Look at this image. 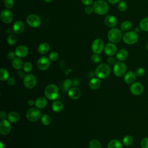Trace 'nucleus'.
I'll return each mask as SVG.
<instances>
[{"instance_id": "f257e3e1", "label": "nucleus", "mask_w": 148, "mask_h": 148, "mask_svg": "<svg viewBox=\"0 0 148 148\" xmlns=\"http://www.w3.org/2000/svg\"><path fill=\"white\" fill-rule=\"evenodd\" d=\"M94 12L100 16L106 14L109 10V5L104 0H97L92 5Z\"/></svg>"}, {"instance_id": "f03ea898", "label": "nucleus", "mask_w": 148, "mask_h": 148, "mask_svg": "<svg viewBox=\"0 0 148 148\" xmlns=\"http://www.w3.org/2000/svg\"><path fill=\"white\" fill-rule=\"evenodd\" d=\"M110 73V68L109 66L105 64L102 63L99 64L95 70V75L99 79H105L109 76Z\"/></svg>"}, {"instance_id": "7ed1b4c3", "label": "nucleus", "mask_w": 148, "mask_h": 148, "mask_svg": "<svg viewBox=\"0 0 148 148\" xmlns=\"http://www.w3.org/2000/svg\"><path fill=\"white\" fill-rule=\"evenodd\" d=\"M108 40L112 43H118L123 38L121 31L118 28H112L107 34Z\"/></svg>"}, {"instance_id": "20e7f679", "label": "nucleus", "mask_w": 148, "mask_h": 148, "mask_svg": "<svg viewBox=\"0 0 148 148\" xmlns=\"http://www.w3.org/2000/svg\"><path fill=\"white\" fill-rule=\"evenodd\" d=\"M58 88L54 84H50L45 88V95L50 100H55L58 96Z\"/></svg>"}, {"instance_id": "39448f33", "label": "nucleus", "mask_w": 148, "mask_h": 148, "mask_svg": "<svg viewBox=\"0 0 148 148\" xmlns=\"http://www.w3.org/2000/svg\"><path fill=\"white\" fill-rule=\"evenodd\" d=\"M123 40L127 45H134L138 42V35L134 31L125 32L123 36Z\"/></svg>"}, {"instance_id": "423d86ee", "label": "nucleus", "mask_w": 148, "mask_h": 148, "mask_svg": "<svg viewBox=\"0 0 148 148\" xmlns=\"http://www.w3.org/2000/svg\"><path fill=\"white\" fill-rule=\"evenodd\" d=\"M42 116V113L39 109L32 108L29 109L26 113L27 119L31 121L35 122L40 119Z\"/></svg>"}, {"instance_id": "0eeeda50", "label": "nucleus", "mask_w": 148, "mask_h": 148, "mask_svg": "<svg viewBox=\"0 0 148 148\" xmlns=\"http://www.w3.org/2000/svg\"><path fill=\"white\" fill-rule=\"evenodd\" d=\"M127 71V66L122 61H117L113 66L114 74L117 77L124 76Z\"/></svg>"}, {"instance_id": "6e6552de", "label": "nucleus", "mask_w": 148, "mask_h": 148, "mask_svg": "<svg viewBox=\"0 0 148 148\" xmlns=\"http://www.w3.org/2000/svg\"><path fill=\"white\" fill-rule=\"evenodd\" d=\"M26 23L32 28H37L41 24V18L37 14H31L27 17Z\"/></svg>"}, {"instance_id": "1a4fd4ad", "label": "nucleus", "mask_w": 148, "mask_h": 148, "mask_svg": "<svg viewBox=\"0 0 148 148\" xmlns=\"http://www.w3.org/2000/svg\"><path fill=\"white\" fill-rule=\"evenodd\" d=\"M105 45L103 41L99 38L95 39L91 45V50L95 54H100L104 50Z\"/></svg>"}, {"instance_id": "9d476101", "label": "nucleus", "mask_w": 148, "mask_h": 148, "mask_svg": "<svg viewBox=\"0 0 148 148\" xmlns=\"http://www.w3.org/2000/svg\"><path fill=\"white\" fill-rule=\"evenodd\" d=\"M24 85L28 88H33L35 87L37 83L36 77L34 75L28 74L24 77Z\"/></svg>"}, {"instance_id": "9b49d317", "label": "nucleus", "mask_w": 148, "mask_h": 148, "mask_svg": "<svg viewBox=\"0 0 148 148\" xmlns=\"http://www.w3.org/2000/svg\"><path fill=\"white\" fill-rule=\"evenodd\" d=\"M1 21L5 24H10L13 20V14L10 9L3 10L0 14Z\"/></svg>"}, {"instance_id": "f8f14e48", "label": "nucleus", "mask_w": 148, "mask_h": 148, "mask_svg": "<svg viewBox=\"0 0 148 148\" xmlns=\"http://www.w3.org/2000/svg\"><path fill=\"white\" fill-rule=\"evenodd\" d=\"M50 65V60L49 58L43 56L40 57L37 61V66L41 71L47 69Z\"/></svg>"}, {"instance_id": "ddd939ff", "label": "nucleus", "mask_w": 148, "mask_h": 148, "mask_svg": "<svg viewBox=\"0 0 148 148\" xmlns=\"http://www.w3.org/2000/svg\"><path fill=\"white\" fill-rule=\"evenodd\" d=\"M9 120H2L0 123V133L1 135L9 134L11 131V125Z\"/></svg>"}, {"instance_id": "4468645a", "label": "nucleus", "mask_w": 148, "mask_h": 148, "mask_svg": "<svg viewBox=\"0 0 148 148\" xmlns=\"http://www.w3.org/2000/svg\"><path fill=\"white\" fill-rule=\"evenodd\" d=\"M130 91L134 95H139L143 92V86L139 82H134L130 86Z\"/></svg>"}, {"instance_id": "2eb2a0df", "label": "nucleus", "mask_w": 148, "mask_h": 148, "mask_svg": "<svg viewBox=\"0 0 148 148\" xmlns=\"http://www.w3.org/2000/svg\"><path fill=\"white\" fill-rule=\"evenodd\" d=\"M14 52L17 57L24 58L28 54L29 50L26 46L20 45L16 48Z\"/></svg>"}, {"instance_id": "dca6fc26", "label": "nucleus", "mask_w": 148, "mask_h": 148, "mask_svg": "<svg viewBox=\"0 0 148 148\" xmlns=\"http://www.w3.org/2000/svg\"><path fill=\"white\" fill-rule=\"evenodd\" d=\"M25 25L21 20L16 21L12 25L13 32L16 34H20L24 31Z\"/></svg>"}, {"instance_id": "f3484780", "label": "nucleus", "mask_w": 148, "mask_h": 148, "mask_svg": "<svg viewBox=\"0 0 148 148\" xmlns=\"http://www.w3.org/2000/svg\"><path fill=\"white\" fill-rule=\"evenodd\" d=\"M105 53L108 56H113L117 53V46L114 43H109L105 46Z\"/></svg>"}, {"instance_id": "a211bd4d", "label": "nucleus", "mask_w": 148, "mask_h": 148, "mask_svg": "<svg viewBox=\"0 0 148 148\" xmlns=\"http://www.w3.org/2000/svg\"><path fill=\"white\" fill-rule=\"evenodd\" d=\"M105 25L109 28H114L117 24V20L116 17L113 15H108L104 19Z\"/></svg>"}, {"instance_id": "6ab92c4d", "label": "nucleus", "mask_w": 148, "mask_h": 148, "mask_svg": "<svg viewBox=\"0 0 148 148\" xmlns=\"http://www.w3.org/2000/svg\"><path fill=\"white\" fill-rule=\"evenodd\" d=\"M136 75L135 72L132 71H128L125 73L124 76V80L125 83L131 84L135 82Z\"/></svg>"}, {"instance_id": "aec40b11", "label": "nucleus", "mask_w": 148, "mask_h": 148, "mask_svg": "<svg viewBox=\"0 0 148 148\" xmlns=\"http://www.w3.org/2000/svg\"><path fill=\"white\" fill-rule=\"evenodd\" d=\"M68 95L72 99H77L81 95L80 90L76 87H73L68 90Z\"/></svg>"}, {"instance_id": "412c9836", "label": "nucleus", "mask_w": 148, "mask_h": 148, "mask_svg": "<svg viewBox=\"0 0 148 148\" xmlns=\"http://www.w3.org/2000/svg\"><path fill=\"white\" fill-rule=\"evenodd\" d=\"M116 57L119 61H125L128 57V52L125 49H120L117 52Z\"/></svg>"}, {"instance_id": "4be33fe9", "label": "nucleus", "mask_w": 148, "mask_h": 148, "mask_svg": "<svg viewBox=\"0 0 148 148\" xmlns=\"http://www.w3.org/2000/svg\"><path fill=\"white\" fill-rule=\"evenodd\" d=\"M50 50V45L47 42H42L38 47V51L41 54H46Z\"/></svg>"}, {"instance_id": "5701e85b", "label": "nucleus", "mask_w": 148, "mask_h": 148, "mask_svg": "<svg viewBox=\"0 0 148 148\" xmlns=\"http://www.w3.org/2000/svg\"><path fill=\"white\" fill-rule=\"evenodd\" d=\"M47 103V101L46 100V98L43 97H40L38 98L35 100V105L37 108L42 109L46 106Z\"/></svg>"}, {"instance_id": "b1692460", "label": "nucleus", "mask_w": 148, "mask_h": 148, "mask_svg": "<svg viewBox=\"0 0 148 148\" xmlns=\"http://www.w3.org/2000/svg\"><path fill=\"white\" fill-rule=\"evenodd\" d=\"M12 66L17 70H19L20 69H21L23 67V62L22 61V60L19 58V57H16L14 58L12 62Z\"/></svg>"}, {"instance_id": "393cba45", "label": "nucleus", "mask_w": 148, "mask_h": 148, "mask_svg": "<svg viewBox=\"0 0 148 148\" xmlns=\"http://www.w3.org/2000/svg\"><path fill=\"white\" fill-rule=\"evenodd\" d=\"M8 120L13 123H17L20 119V115L16 112H11L8 114Z\"/></svg>"}, {"instance_id": "a878e982", "label": "nucleus", "mask_w": 148, "mask_h": 148, "mask_svg": "<svg viewBox=\"0 0 148 148\" xmlns=\"http://www.w3.org/2000/svg\"><path fill=\"white\" fill-rule=\"evenodd\" d=\"M101 84V82L99 79L94 77L90 80L89 82V86L91 89L96 90L100 87Z\"/></svg>"}, {"instance_id": "bb28decb", "label": "nucleus", "mask_w": 148, "mask_h": 148, "mask_svg": "<svg viewBox=\"0 0 148 148\" xmlns=\"http://www.w3.org/2000/svg\"><path fill=\"white\" fill-rule=\"evenodd\" d=\"M51 108L55 112H60L63 109V104L60 101H55L52 103Z\"/></svg>"}, {"instance_id": "cd10ccee", "label": "nucleus", "mask_w": 148, "mask_h": 148, "mask_svg": "<svg viewBox=\"0 0 148 148\" xmlns=\"http://www.w3.org/2000/svg\"><path fill=\"white\" fill-rule=\"evenodd\" d=\"M122 147H123V145L121 142L117 139L111 140L108 145V148H122Z\"/></svg>"}, {"instance_id": "c85d7f7f", "label": "nucleus", "mask_w": 148, "mask_h": 148, "mask_svg": "<svg viewBox=\"0 0 148 148\" xmlns=\"http://www.w3.org/2000/svg\"><path fill=\"white\" fill-rule=\"evenodd\" d=\"M139 28L143 31H148V17L143 18L140 20L139 24Z\"/></svg>"}, {"instance_id": "c756f323", "label": "nucleus", "mask_w": 148, "mask_h": 148, "mask_svg": "<svg viewBox=\"0 0 148 148\" xmlns=\"http://www.w3.org/2000/svg\"><path fill=\"white\" fill-rule=\"evenodd\" d=\"M132 27V23L131 21L126 20L123 21L120 24V29L123 31H128Z\"/></svg>"}, {"instance_id": "7c9ffc66", "label": "nucleus", "mask_w": 148, "mask_h": 148, "mask_svg": "<svg viewBox=\"0 0 148 148\" xmlns=\"http://www.w3.org/2000/svg\"><path fill=\"white\" fill-rule=\"evenodd\" d=\"M9 77V72L5 68H2L0 69V79L2 81L7 80Z\"/></svg>"}, {"instance_id": "2f4dec72", "label": "nucleus", "mask_w": 148, "mask_h": 148, "mask_svg": "<svg viewBox=\"0 0 148 148\" xmlns=\"http://www.w3.org/2000/svg\"><path fill=\"white\" fill-rule=\"evenodd\" d=\"M17 38L15 34H11L7 38V43H8V45L11 46L15 45L17 42Z\"/></svg>"}, {"instance_id": "473e14b6", "label": "nucleus", "mask_w": 148, "mask_h": 148, "mask_svg": "<svg viewBox=\"0 0 148 148\" xmlns=\"http://www.w3.org/2000/svg\"><path fill=\"white\" fill-rule=\"evenodd\" d=\"M133 143V138L129 135H125L123 139V144L125 146H129Z\"/></svg>"}, {"instance_id": "72a5a7b5", "label": "nucleus", "mask_w": 148, "mask_h": 148, "mask_svg": "<svg viewBox=\"0 0 148 148\" xmlns=\"http://www.w3.org/2000/svg\"><path fill=\"white\" fill-rule=\"evenodd\" d=\"M40 119L42 123L45 125H48L51 123V118L48 114H42L40 117Z\"/></svg>"}, {"instance_id": "f704fd0d", "label": "nucleus", "mask_w": 148, "mask_h": 148, "mask_svg": "<svg viewBox=\"0 0 148 148\" xmlns=\"http://www.w3.org/2000/svg\"><path fill=\"white\" fill-rule=\"evenodd\" d=\"M89 148H101V144L99 140L92 139L89 143Z\"/></svg>"}, {"instance_id": "c9c22d12", "label": "nucleus", "mask_w": 148, "mask_h": 148, "mask_svg": "<svg viewBox=\"0 0 148 148\" xmlns=\"http://www.w3.org/2000/svg\"><path fill=\"white\" fill-rule=\"evenodd\" d=\"M23 68V70H24V71L25 72L29 73L32 69V63L31 62L27 61V62L24 63Z\"/></svg>"}, {"instance_id": "e433bc0d", "label": "nucleus", "mask_w": 148, "mask_h": 148, "mask_svg": "<svg viewBox=\"0 0 148 148\" xmlns=\"http://www.w3.org/2000/svg\"><path fill=\"white\" fill-rule=\"evenodd\" d=\"M49 58L50 60V61H57L58 59L59 54H58V53L57 52H56L55 51H51L49 54Z\"/></svg>"}, {"instance_id": "4c0bfd02", "label": "nucleus", "mask_w": 148, "mask_h": 148, "mask_svg": "<svg viewBox=\"0 0 148 148\" xmlns=\"http://www.w3.org/2000/svg\"><path fill=\"white\" fill-rule=\"evenodd\" d=\"M127 8V4L125 1H121L118 4V9L120 12L125 11Z\"/></svg>"}, {"instance_id": "58836bf2", "label": "nucleus", "mask_w": 148, "mask_h": 148, "mask_svg": "<svg viewBox=\"0 0 148 148\" xmlns=\"http://www.w3.org/2000/svg\"><path fill=\"white\" fill-rule=\"evenodd\" d=\"M14 5V0H5L4 1V5L8 9H12Z\"/></svg>"}, {"instance_id": "ea45409f", "label": "nucleus", "mask_w": 148, "mask_h": 148, "mask_svg": "<svg viewBox=\"0 0 148 148\" xmlns=\"http://www.w3.org/2000/svg\"><path fill=\"white\" fill-rule=\"evenodd\" d=\"M135 73L136 76L142 77L145 74V70L144 68H143L142 67H139L136 69Z\"/></svg>"}, {"instance_id": "a19ab883", "label": "nucleus", "mask_w": 148, "mask_h": 148, "mask_svg": "<svg viewBox=\"0 0 148 148\" xmlns=\"http://www.w3.org/2000/svg\"><path fill=\"white\" fill-rule=\"evenodd\" d=\"M101 57L98 54H94L91 56V60L94 63H98L101 61Z\"/></svg>"}, {"instance_id": "79ce46f5", "label": "nucleus", "mask_w": 148, "mask_h": 148, "mask_svg": "<svg viewBox=\"0 0 148 148\" xmlns=\"http://www.w3.org/2000/svg\"><path fill=\"white\" fill-rule=\"evenodd\" d=\"M140 146L142 148H148V137L142 139L140 142Z\"/></svg>"}, {"instance_id": "37998d69", "label": "nucleus", "mask_w": 148, "mask_h": 148, "mask_svg": "<svg viewBox=\"0 0 148 148\" xmlns=\"http://www.w3.org/2000/svg\"><path fill=\"white\" fill-rule=\"evenodd\" d=\"M72 82L70 79H66L64 82V87L65 90H68V88L72 86Z\"/></svg>"}, {"instance_id": "c03bdc74", "label": "nucleus", "mask_w": 148, "mask_h": 148, "mask_svg": "<svg viewBox=\"0 0 148 148\" xmlns=\"http://www.w3.org/2000/svg\"><path fill=\"white\" fill-rule=\"evenodd\" d=\"M107 62L109 65H114L116 62L115 58L112 56H109V57L107 59Z\"/></svg>"}, {"instance_id": "a18cd8bd", "label": "nucleus", "mask_w": 148, "mask_h": 148, "mask_svg": "<svg viewBox=\"0 0 148 148\" xmlns=\"http://www.w3.org/2000/svg\"><path fill=\"white\" fill-rule=\"evenodd\" d=\"M84 12L86 14H90L92 13V12H94V10H93V8L92 6H87L84 9Z\"/></svg>"}, {"instance_id": "49530a36", "label": "nucleus", "mask_w": 148, "mask_h": 148, "mask_svg": "<svg viewBox=\"0 0 148 148\" xmlns=\"http://www.w3.org/2000/svg\"><path fill=\"white\" fill-rule=\"evenodd\" d=\"M16 54H15V52L13 51H9L8 54H7V58L9 59V60H13L15 57L16 56Z\"/></svg>"}, {"instance_id": "de8ad7c7", "label": "nucleus", "mask_w": 148, "mask_h": 148, "mask_svg": "<svg viewBox=\"0 0 148 148\" xmlns=\"http://www.w3.org/2000/svg\"><path fill=\"white\" fill-rule=\"evenodd\" d=\"M7 83L9 85V86H14L15 84V83H16V81H15V79L13 78V77H9L8 79L7 80Z\"/></svg>"}, {"instance_id": "09e8293b", "label": "nucleus", "mask_w": 148, "mask_h": 148, "mask_svg": "<svg viewBox=\"0 0 148 148\" xmlns=\"http://www.w3.org/2000/svg\"><path fill=\"white\" fill-rule=\"evenodd\" d=\"M81 1L82 3L86 5V6H90L92 3V1H93V0H81Z\"/></svg>"}, {"instance_id": "8fccbe9b", "label": "nucleus", "mask_w": 148, "mask_h": 148, "mask_svg": "<svg viewBox=\"0 0 148 148\" xmlns=\"http://www.w3.org/2000/svg\"><path fill=\"white\" fill-rule=\"evenodd\" d=\"M6 117H8V116L6 115V113L5 111H1L0 113V118L1 120H5Z\"/></svg>"}, {"instance_id": "3c124183", "label": "nucleus", "mask_w": 148, "mask_h": 148, "mask_svg": "<svg viewBox=\"0 0 148 148\" xmlns=\"http://www.w3.org/2000/svg\"><path fill=\"white\" fill-rule=\"evenodd\" d=\"M24 71L23 72V71H18L17 72V75L20 77H24L25 76H24Z\"/></svg>"}, {"instance_id": "603ef678", "label": "nucleus", "mask_w": 148, "mask_h": 148, "mask_svg": "<svg viewBox=\"0 0 148 148\" xmlns=\"http://www.w3.org/2000/svg\"><path fill=\"white\" fill-rule=\"evenodd\" d=\"M121 0H108V1L111 4H116L119 3Z\"/></svg>"}, {"instance_id": "864d4df0", "label": "nucleus", "mask_w": 148, "mask_h": 148, "mask_svg": "<svg viewBox=\"0 0 148 148\" xmlns=\"http://www.w3.org/2000/svg\"><path fill=\"white\" fill-rule=\"evenodd\" d=\"M35 101H33L32 99H29V100L28 101V104L29 106H32V105H35Z\"/></svg>"}, {"instance_id": "5fc2aeb1", "label": "nucleus", "mask_w": 148, "mask_h": 148, "mask_svg": "<svg viewBox=\"0 0 148 148\" xmlns=\"http://www.w3.org/2000/svg\"><path fill=\"white\" fill-rule=\"evenodd\" d=\"M140 29L139 27H136V28H135V29H134V31H135V32H136V33H138V32L140 31Z\"/></svg>"}, {"instance_id": "6e6d98bb", "label": "nucleus", "mask_w": 148, "mask_h": 148, "mask_svg": "<svg viewBox=\"0 0 148 148\" xmlns=\"http://www.w3.org/2000/svg\"><path fill=\"white\" fill-rule=\"evenodd\" d=\"M0 147L1 148H5V145H3V143L2 142H0Z\"/></svg>"}, {"instance_id": "4d7b16f0", "label": "nucleus", "mask_w": 148, "mask_h": 148, "mask_svg": "<svg viewBox=\"0 0 148 148\" xmlns=\"http://www.w3.org/2000/svg\"><path fill=\"white\" fill-rule=\"evenodd\" d=\"M45 2H47V3H49V2H51L53 0H43Z\"/></svg>"}, {"instance_id": "13d9d810", "label": "nucleus", "mask_w": 148, "mask_h": 148, "mask_svg": "<svg viewBox=\"0 0 148 148\" xmlns=\"http://www.w3.org/2000/svg\"><path fill=\"white\" fill-rule=\"evenodd\" d=\"M146 47L147 50H148V42L146 43Z\"/></svg>"}]
</instances>
